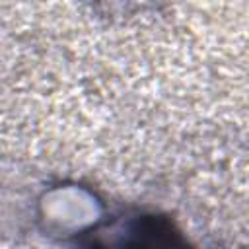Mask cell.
<instances>
[{
  "mask_svg": "<svg viewBox=\"0 0 249 249\" xmlns=\"http://www.w3.org/2000/svg\"><path fill=\"white\" fill-rule=\"evenodd\" d=\"M107 249H187V245L169 224L156 218H140Z\"/></svg>",
  "mask_w": 249,
  "mask_h": 249,
  "instance_id": "obj_1",
  "label": "cell"
}]
</instances>
